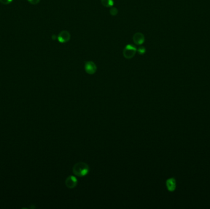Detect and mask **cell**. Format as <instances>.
<instances>
[{"label": "cell", "mask_w": 210, "mask_h": 209, "mask_svg": "<svg viewBox=\"0 0 210 209\" xmlns=\"http://www.w3.org/2000/svg\"><path fill=\"white\" fill-rule=\"evenodd\" d=\"M12 1V0H0V2L3 4H10L11 2Z\"/></svg>", "instance_id": "7c38bea8"}, {"label": "cell", "mask_w": 210, "mask_h": 209, "mask_svg": "<svg viewBox=\"0 0 210 209\" xmlns=\"http://www.w3.org/2000/svg\"><path fill=\"white\" fill-rule=\"evenodd\" d=\"M73 173L79 177H84L87 175L89 172V166L87 163L79 162L75 164L73 169Z\"/></svg>", "instance_id": "6da1fadb"}, {"label": "cell", "mask_w": 210, "mask_h": 209, "mask_svg": "<svg viewBox=\"0 0 210 209\" xmlns=\"http://www.w3.org/2000/svg\"><path fill=\"white\" fill-rule=\"evenodd\" d=\"M137 51L140 55H143L146 52V49L144 47H141L138 49V50H137Z\"/></svg>", "instance_id": "30bf717a"}, {"label": "cell", "mask_w": 210, "mask_h": 209, "mask_svg": "<svg viewBox=\"0 0 210 209\" xmlns=\"http://www.w3.org/2000/svg\"><path fill=\"white\" fill-rule=\"evenodd\" d=\"M28 1L30 4H33V5H36V4H38L40 1V0H28Z\"/></svg>", "instance_id": "8fae6325"}, {"label": "cell", "mask_w": 210, "mask_h": 209, "mask_svg": "<svg viewBox=\"0 0 210 209\" xmlns=\"http://www.w3.org/2000/svg\"><path fill=\"white\" fill-rule=\"evenodd\" d=\"M52 39H53L54 40H55V39H56V36H55V35H53V36H52Z\"/></svg>", "instance_id": "4fadbf2b"}, {"label": "cell", "mask_w": 210, "mask_h": 209, "mask_svg": "<svg viewBox=\"0 0 210 209\" xmlns=\"http://www.w3.org/2000/svg\"><path fill=\"white\" fill-rule=\"evenodd\" d=\"M136 48L131 44H128L123 50V55L127 59L132 58L136 52Z\"/></svg>", "instance_id": "7a4b0ae2"}, {"label": "cell", "mask_w": 210, "mask_h": 209, "mask_svg": "<svg viewBox=\"0 0 210 209\" xmlns=\"http://www.w3.org/2000/svg\"><path fill=\"white\" fill-rule=\"evenodd\" d=\"M71 34L70 33L66 30L62 31L58 35L57 39L61 43H65L68 42L70 40Z\"/></svg>", "instance_id": "277c9868"}, {"label": "cell", "mask_w": 210, "mask_h": 209, "mask_svg": "<svg viewBox=\"0 0 210 209\" xmlns=\"http://www.w3.org/2000/svg\"><path fill=\"white\" fill-rule=\"evenodd\" d=\"M133 42L135 44L139 45H141L144 43V40H145V37H144V36L143 35V34H142L141 33H136L133 35Z\"/></svg>", "instance_id": "8992f818"}, {"label": "cell", "mask_w": 210, "mask_h": 209, "mask_svg": "<svg viewBox=\"0 0 210 209\" xmlns=\"http://www.w3.org/2000/svg\"><path fill=\"white\" fill-rule=\"evenodd\" d=\"M166 186L169 191L173 192L175 190L176 187V180L175 178L168 179L166 182Z\"/></svg>", "instance_id": "52a82bcc"}, {"label": "cell", "mask_w": 210, "mask_h": 209, "mask_svg": "<svg viewBox=\"0 0 210 209\" xmlns=\"http://www.w3.org/2000/svg\"><path fill=\"white\" fill-rule=\"evenodd\" d=\"M78 184V179L75 176H69L66 181H65V185L68 188H74L76 187Z\"/></svg>", "instance_id": "5b68a950"}, {"label": "cell", "mask_w": 210, "mask_h": 209, "mask_svg": "<svg viewBox=\"0 0 210 209\" xmlns=\"http://www.w3.org/2000/svg\"><path fill=\"white\" fill-rule=\"evenodd\" d=\"M102 4L106 7H112L114 5L113 0H102Z\"/></svg>", "instance_id": "ba28073f"}, {"label": "cell", "mask_w": 210, "mask_h": 209, "mask_svg": "<svg viewBox=\"0 0 210 209\" xmlns=\"http://www.w3.org/2000/svg\"><path fill=\"white\" fill-rule=\"evenodd\" d=\"M109 13L112 16H115L117 15V14H118V10L117 8L115 7H112L111 9H110V11H109Z\"/></svg>", "instance_id": "9c48e42d"}, {"label": "cell", "mask_w": 210, "mask_h": 209, "mask_svg": "<svg viewBox=\"0 0 210 209\" xmlns=\"http://www.w3.org/2000/svg\"><path fill=\"white\" fill-rule=\"evenodd\" d=\"M84 69L87 74L92 75L96 73L97 68L96 65L93 61H89L85 63Z\"/></svg>", "instance_id": "3957f363"}]
</instances>
